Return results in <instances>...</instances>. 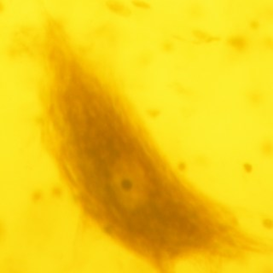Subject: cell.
Instances as JSON below:
<instances>
[{
	"instance_id": "cell-1",
	"label": "cell",
	"mask_w": 273,
	"mask_h": 273,
	"mask_svg": "<svg viewBox=\"0 0 273 273\" xmlns=\"http://www.w3.org/2000/svg\"><path fill=\"white\" fill-rule=\"evenodd\" d=\"M41 99L42 144L83 224L161 271L193 258L212 227L206 205L117 84L73 62Z\"/></svg>"
},
{
	"instance_id": "cell-2",
	"label": "cell",
	"mask_w": 273,
	"mask_h": 273,
	"mask_svg": "<svg viewBox=\"0 0 273 273\" xmlns=\"http://www.w3.org/2000/svg\"><path fill=\"white\" fill-rule=\"evenodd\" d=\"M226 43L229 46L238 52L245 51L248 47V40L243 35H232L227 38Z\"/></svg>"
},
{
	"instance_id": "cell-3",
	"label": "cell",
	"mask_w": 273,
	"mask_h": 273,
	"mask_svg": "<svg viewBox=\"0 0 273 273\" xmlns=\"http://www.w3.org/2000/svg\"><path fill=\"white\" fill-rule=\"evenodd\" d=\"M193 35L196 38H198L200 40H202L205 43H213L215 41H219L221 38L219 37H216V36H212L209 34H207L204 31L201 30H194L193 31Z\"/></svg>"
},
{
	"instance_id": "cell-4",
	"label": "cell",
	"mask_w": 273,
	"mask_h": 273,
	"mask_svg": "<svg viewBox=\"0 0 273 273\" xmlns=\"http://www.w3.org/2000/svg\"><path fill=\"white\" fill-rule=\"evenodd\" d=\"M260 150L262 154L266 157L273 156V142L270 139L263 141L260 145Z\"/></svg>"
},
{
	"instance_id": "cell-5",
	"label": "cell",
	"mask_w": 273,
	"mask_h": 273,
	"mask_svg": "<svg viewBox=\"0 0 273 273\" xmlns=\"http://www.w3.org/2000/svg\"><path fill=\"white\" fill-rule=\"evenodd\" d=\"M248 99H249L251 104L254 105V106H259L263 101V97L260 93L254 91V92H251L249 94Z\"/></svg>"
},
{
	"instance_id": "cell-6",
	"label": "cell",
	"mask_w": 273,
	"mask_h": 273,
	"mask_svg": "<svg viewBox=\"0 0 273 273\" xmlns=\"http://www.w3.org/2000/svg\"><path fill=\"white\" fill-rule=\"evenodd\" d=\"M132 4L133 5H135L136 7L140 8V9H143V10H148L150 9V4H147L143 1H140V0H135V1H132Z\"/></svg>"
},
{
	"instance_id": "cell-7",
	"label": "cell",
	"mask_w": 273,
	"mask_h": 273,
	"mask_svg": "<svg viewBox=\"0 0 273 273\" xmlns=\"http://www.w3.org/2000/svg\"><path fill=\"white\" fill-rule=\"evenodd\" d=\"M262 225L266 229H273V220L271 219H264L262 220Z\"/></svg>"
},
{
	"instance_id": "cell-8",
	"label": "cell",
	"mask_w": 273,
	"mask_h": 273,
	"mask_svg": "<svg viewBox=\"0 0 273 273\" xmlns=\"http://www.w3.org/2000/svg\"><path fill=\"white\" fill-rule=\"evenodd\" d=\"M249 26L252 30H257L259 28V23L257 21H252L249 23Z\"/></svg>"
},
{
	"instance_id": "cell-9",
	"label": "cell",
	"mask_w": 273,
	"mask_h": 273,
	"mask_svg": "<svg viewBox=\"0 0 273 273\" xmlns=\"http://www.w3.org/2000/svg\"><path fill=\"white\" fill-rule=\"evenodd\" d=\"M243 169H244V171L246 172L250 173V172H252V171H253V166H252L250 163L246 162V163L243 164Z\"/></svg>"
},
{
	"instance_id": "cell-10",
	"label": "cell",
	"mask_w": 273,
	"mask_h": 273,
	"mask_svg": "<svg viewBox=\"0 0 273 273\" xmlns=\"http://www.w3.org/2000/svg\"><path fill=\"white\" fill-rule=\"evenodd\" d=\"M264 43H265V45L266 46H268V47H272L273 46V39L271 38L270 37H266L265 39H264Z\"/></svg>"
},
{
	"instance_id": "cell-11",
	"label": "cell",
	"mask_w": 273,
	"mask_h": 273,
	"mask_svg": "<svg viewBox=\"0 0 273 273\" xmlns=\"http://www.w3.org/2000/svg\"><path fill=\"white\" fill-rule=\"evenodd\" d=\"M271 49H272V50H273V46H272V47H271Z\"/></svg>"
}]
</instances>
